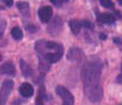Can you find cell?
<instances>
[{"label": "cell", "mask_w": 122, "mask_h": 105, "mask_svg": "<svg viewBox=\"0 0 122 105\" xmlns=\"http://www.w3.org/2000/svg\"><path fill=\"white\" fill-rule=\"evenodd\" d=\"M101 5L103 6V7H108V9H112L114 7V4L111 3V1H107V0H101Z\"/></svg>", "instance_id": "17"}, {"label": "cell", "mask_w": 122, "mask_h": 105, "mask_svg": "<svg viewBox=\"0 0 122 105\" xmlns=\"http://www.w3.org/2000/svg\"><path fill=\"white\" fill-rule=\"evenodd\" d=\"M97 20L102 24H108V25H111L115 23V17L110 13H102V14H98L97 16Z\"/></svg>", "instance_id": "9"}, {"label": "cell", "mask_w": 122, "mask_h": 105, "mask_svg": "<svg viewBox=\"0 0 122 105\" xmlns=\"http://www.w3.org/2000/svg\"><path fill=\"white\" fill-rule=\"evenodd\" d=\"M114 41H115V43H117V44H121V42H120V38H115Z\"/></svg>", "instance_id": "22"}, {"label": "cell", "mask_w": 122, "mask_h": 105, "mask_svg": "<svg viewBox=\"0 0 122 105\" xmlns=\"http://www.w3.org/2000/svg\"><path fill=\"white\" fill-rule=\"evenodd\" d=\"M20 67H22V72L25 76H31L32 75V71L30 69V67L25 63L24 60H20Z\"/></svg>", "instance_id": "12"}, {"label": "cell", "mask_w": 122, "mask_h": 105, "mask_svg": "<svg viewBox=\"0 0 122 105\" xmlns=\"http://www.w3.org/2000/svg\"><path fill=\"white\" fill-rule=\"evenodd\" d=\"M101 74L102 62L99 60H90L81 68L84 92L92 103L99 101L103 97V90L101 86Z\"/></svg>", "instance_id": "1"}, {"label": "cell", "mask_w": 122, "mask_h": 105, "mask_svg": "<svg viewBox=\"0 0 122 105\" xmlns=\"http://www.w3.org/2000/svg\"><path fill=\"white\" fill-rule=\"evenodd\" d=\"M11 35H12V37L15 38V39H22L23 38V31L19 29V28H13L12 30H11Z\"/></svg>", "instance_id": "14"}, {"label": "cell", "mask_w": 122, "mask_h": 105, "mask_svg": "<svg viewBox=\"0 0 122 105\" xmlns=\"http://www.w3.org/2000/svg\"><path fill=\"white\" fill-rule=\"evenodd\" d=\"M0 60H1V55H0Z\"/></svg>", "instance_id": "24"}, {"label": "cell", "mask_w": 122, "mask_h": 105, "mask_svg": "<svg viewBox=\"0 0 122 105\" xmlns=\"http://www.w3.org/2000/svg\"><path fill=\"white\" fill-rule=\"evenodd\" d=\"M19 93H20L23 97L29 98V97H31V95L34 94V87H32L29 82H24V84H22L20 87H19Z\"/></svg>", "instance_id": "8"}, {"label": "cell", "mask_w": 122, "mask_h": 105, "mask_svg": "<svg viewBox=\"0 0 122 105\" xmlns=\"http://www.w3.org/2000/svg\"><path fill=\"white\" fill-rule=\"evenodd\" d=\"M35 50L40 55V59H43L49 65L57 62L64 55L62 44L46 39H38L35 43Z\"/></svg>", "instance_id": "2"}, {"label": "cell", "mask_w": 122, "mask_h": 105, "mask_svg": "<svg viewBox=\"0 0 122 105\" xmlns=\"http://www.w3.org/2000/svg\"><path fill=\"white\" fill-rule=\"evenodd\" d=\"M0 73L1 74H5V75H9V76H13L16 74V68H15V65L12 62H5L0 66Z\"/></svg>", "instance_id": "7"}, {"label": "cell", "mask_w": 122, "mask_h": 105, "mask_svg": "<svg viewBox=\"0 0 122 105\" xmlns=\"http://www.w3.org/2000/svg\"><path fill=\"white\" fill-rule=\"evenodd\" d=\"M38 17H40L41 22L48 23L51 19V17H53V10H51V7L50 6H43V7H41L40 11H38Z\"/></svg>", "instance_id": "6"}, {"label": "cell", "mask_w": 122, "mask_h": 105, "mask_svg": "<svg viewBox=\"0 0 122 105\" xmlns=\"http://www.w3.org/2000/svg\"><path fill=\"white\" fill-rule=\"evenodd\" d=\"M4 3H5L7 6H11V5H12V1H11V0H6V1H4Z\"/></svg>", "instance_id": "21"}, {"label": "cell", "mask_w": 122, "mask_h": 105, "mask_svg": "<svg viewBox=\"0 0 122 105\" xmlns=\"http://www.w3.org/2000/svg\"><path fill=\"white\" fill-rule=\"evenodd\" d=\"M56 93L62 98V105H74V98L73 94L64 86H57Z\"/></svg>", "instance_id": "4"}, {"label": "cell", "mask_w": 122, "mask_h": 105, "mask_svg": "<svg viewBox=\"0 0 122 105\" xmlns=\"http://www.w3.org/2000/svg\"><path fill=\"white\" fill-rule=\"evenodd\" d=\"M43 99H44V88H40L38 95L36 98V105H43Z\"/></svg>", "instance_id": "15"}, {"label": "cell", "mask_w": 122, "mask_h": 105, "mask_svg": "<svg viewBox=\"0 0 122 105\" xmlns=\"http://www.w3.org/2000/svg\"><path fill=\"white\" fill-rule=\"evenodd\" d=\"M5 26H6V23H5V20H3L1 23H0V38L3 37V33H4V29H5Z\"/></svg>", "instance_id": "18"}, {"label": "cell", "mask_w": 122, "mask_h": 105, "mask_svg": "<svg viewBox=\"0 0 122 105\" xmlns=\"http://www.w3.org/2000/svg\"><path fill=\"white\" fill-rule=\"evenodd\" d=\"M17 6H18L19 11H20L24 16H28V14H29V4H28V3H24V1L22 3V1H20V3H18Z\"/></svg>", "instance_id": "13"}, {"label": "cell", "mask_w": 122, "mask_h": 105, "mask_svg": "<svg viewBox=\"0 0 122 105\" xmlns=\"http://www.w3.org/2000/svg\"><path fill=\"white\" fill-rule=\"evenodd\" d=\"M70 28H71V30H72V32L74 33V35H78L79 32H80V30H81V22H79V20H71L70 22Z\"/></svg>", "instance_id": "10"}, {"label": "cell", "mask_w": 122, "mask_h": 105, "mask_svg": "<svg viewBox=\"0 0 122 105\" xmlns=\"http://www.w3.org/2000/svg\"><path fill=\"white\" fill-rule=\"evenodd\" d=\"M26 29H28L30 32H36V30H37L36 26H34V25H31V26H30V25H26Z\"/></svg>", "instance_id": "20"}, {"label": "cell", "mask_w": 122, "mask_h": 105, "mask_svg": "<svg viewBox=\"0 0 122 105\" xmlns=\"http://www.w3.org/2000/svg\"><path fill=\"white\" fill-rule=\"evenodd\" d=\"M49 63L47 62V61H44L43 59H41L40 60V71L41 72H43V73H47L48 72V69H49Z\"/></svg>", "instance_id": "16"}, {"label": "cell", "mask_w": 122, "mask_h": 105, "mask_svg": "<svg viewBox=\"0 0 122 105\" xmlns=\"http://www.w3.org/2000/svg\"><path fill=\"white\" fill-rule=\"evenodd\" d=\"M117 81H118V82H121V74L118 75V78H117Z\"/></svg>", "instance_id": "23"}, {"label": "cell", "mask_w": 122, "mask_h": 105, "mask_svg": "<svg viewBox=\"0 0 122 105\" xmlns=\"http://www.w3.org/2000/svg\"><path fill=\"white\" fill-rule=\"evenodd\" d=\"M13 88V81L11 79H6L3 82L1 90H0V105H5L7 101V98L10 95V93L12 92Z\"/></svg>", "instance_id": "3"}, {"label": "cell", "mask_w": 122, "mask_h": 105, "mask_svg": "<svg viewBox=\"0 0 122 105\" xmlns=\"http://www.w3.org/2000/svg\"><path fill=\"white\" fill-rule=\"evenodd\" d=\"M62 28V20L59 17H55L53 22H50V24L48 25V32L53 36H56L60 33V30Z\"/></svg>", "instance_id": "5"}, {"label": "cell", "mask_w": 122, "mask_h": 105, "mask_svg": "<svg viewBox=\"0 0 122 105\" xmlns=\"http://www.w3.org/2000/svg\"><path fill=\"white\" fill-rule=\"evenodd\" d=\"M50 3H53L56 6H60V5H62V3H67V1H62V0H51Z\"/></svg>", "instance_id": "19"}, {"label": "cell", "mask_w": 122, "mask_h": 105, "mask_svg": "<svg viewBox=\"0 0 122 105\" xmlns=\"http://www.w3.org/2000/svg\"><path fill=\"white\" fill-rule=\"evenodd\" d=\"M81 50L78 49V48H72L68 52V60H77L81 56Z\"/></svg>", "instance_id": "11"}]
</instances>
